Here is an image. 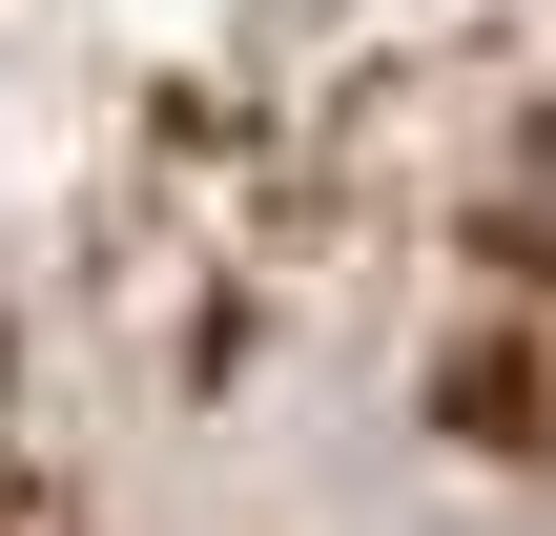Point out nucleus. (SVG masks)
I'll return each mask as SVG.
<instances>
[{
  "mask_svg": "<svg viewBox=\"0 0 556 536\" xmlns=\"http://www.w3.org/2000/svg\"><path fill=\"white\" fill-rule=\"evenodd\" d=\"M0 536H556V0H0Z\"/></svg>",
  "mask_w": 556,
  "mask_h": 536,
  "instance_id": "obj_1",
  "label": "nucleus"
}]
</instances>
